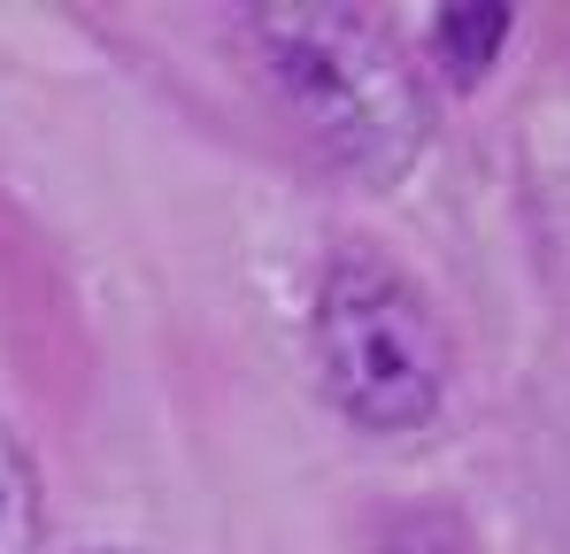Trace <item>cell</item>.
<instances>
[{"mask_svg": "<svg viewBox=\"0 0 570 554\" xmlns=\"http://www.w3.org/2000/svg\"><path fill=\"white\" fill-rule=\"evenodd\" d=\"M293 131L347 178L393 185L432 147V92L409 47L355 8H263L239 23Z\"/></svg>", "mask_w": 570, "mask_h": 554, "instance_id": "1", "label": "cell"}, {"mask_svg": "<svg viewBox=\"0 0 570 554\" xmlns=\"http://www.w3.org/2000/svg\"><path fill=\"white\" fill-rule=\"evenodd\" d=\"M316 369L332 408L355 432H424L440 416L448 393V332L432 316V300L416 293V277L393 270L379 247H340L316 285Z\"/></svg>", "mask_w": 570, "mask_h": 554, "instance_id": "2", "label": "cell"}, {"mask_svg": "<svg viewBox=\"0 0 570 554\" xmlns=\"http://www.w3.org/2000/svg\"><path fill=\"white\" fill-rule=\"evenodd\" d=\"M501 39H509V8H448V16H432V62H448V78H485Z\"/></svg>", "mask_w": 570, "mask_h": 554, "instance_id": "3", "label": "cell"}, {"mask_svg": "<svg viewBox=\"0 0 570 554\" xmlns=\"http://www.w3.org/2000/svg\"><path fill=\"white\" fill-rule=\"evenodd\" d=\"M0 554H39V469L0 416Z\"/></svg>", "mask_w": 570, "mask_h": 554, "instance_id": "4", "label": "cell"}, {"mask_svg": "<svg viewBox=\"0 0 570 554\" xmlns=\"http://www.w3.org/2000/svg\"><path fill=\"white\" fill-rule=\"evenodd\" d=\"M70 554H147V547H116V540H94V547H70Z\"/></svg>", "mask_w": 570, "mask_h": 554, "instance_id": "5", "label": "cell"}]
</instances>
